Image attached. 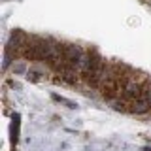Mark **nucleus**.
I'll list each match as a JSON object with an SVG mask.
<instances>
[{
  "instance_id": "423d86ee",
  "label": "nucleus",
  "mask_w": 151,
  "mask_h": 151,
  "mask_svg": "<svg viewBox=\"0 0 151 151\" xmlns=\"http://www.w3.org/2000/svg\"><path fill=\"white\" fill-rule=\"evenodd\" d=\"M13 59H15V53H12V51L6 49V53H4V63H2V70H4V72H6L9 66H12Z\"/></svg>"
},
{
  "instance_id": "f03ea898",
  "label": "nucleus",
  "mask_w": 151,
  "mask_h": 151,
  "mask_svg": "<svg viewBox=\"0 0 151 151\" xmlns=\"http://www.w3.org/2000/svg\"><path fill=\"white\" fill-rule=\"evenodd\" d=\"M25 42H27V36L23 34L21 30H13L12 34H9V40H8V45H6V49L17 55V51H21V49H23Z\"/></svg>"
},
{
  "instance_id": "1a4fd4ad",
  "label": "nucleus",
  "mask_w": 151,
  "mask_h": 151,
  "mask_svg": "<svg viewBox=\"0 0 151 151\" xmlns=\"http://www.w3.org/2000/svg\"><path fill=\"white\" fill-rule=\"evenodd\" d=\"M13 72L15 74H27V64L25 63H19V64H13Z\"/></svg>"
},
{
  "instance_id": "9d476101",
  "label": "nucleus",
  "mask_w": 151,
  "mask_h": 151,
  "mask_svg": "<svg viewBox=\"0 0 151 151\" xmlns=\"http://www.w3.org/2000/svg\"><path fill=\"white\" fill-rule=\"evenodd\" d=\"M142 151H151V145H144V147H142Z\"/></svg>"
},
{
  "instance_id": "6e6552de",
  "label": "nucleus",
  "mask_w": 151,
  "mask_h": 151,
  "mask_svg": "<svg viewBox=\"0 0 151 151\" xmlns=\"http://www.w3.org/2000/svg\"><path fill=\"white\" fill-rule=\"evenodd\" d=\"M25 76H27L28 81H40V79H42V74H40V72H36V70H28Z\"/></svg>"
},
{
  "instance_id": "9b49d317",
  "label": "nucleus",
  "mask_w": 151,
  "mask_h": 151,
  "mask_svg": "<svg viewBox=\"0 0 151 151\" xmlns=\"http://www.w3.org/2000/svg\"><path fill=\"white\" fill-rule=\"evenodd\" d=\"M149 106H151V96H149Z\"/></svg>"
},
{
  "instance_id": "7ed1b4c3",
  "label": "nucleus",
  "mask_w": 151,
  "mask_h": 151,
  "mask_svg": "<svg viewBox=\"0 0 151 151\" xmlns=\"http://www.w3.org/2000/svg\"><path fill=\"white\" fill-rule=\"evenodd\" d=\"M142 94V85L136 81H127L123 85V98L125 100H136Z\"/></svg>"
},
{
  "instance_id": "20e7f679",
  "label": "nucleus",
  "mask_w": 151,
  "mask_h": 151,
  "mask_svg": "<svg viewBox=\"0 0 151 151\" xmlns=\"http://www.w3.org/2000/svg\"><path fill=\"white\" fill-rule=\"evenodd\" d=\"M151 110V106H149V100H145V98H136L134 102H132V106L129 108V111L130 113H134V115H144V113H147Z\"/></svg>"
},
{
  "instance_id": "0eeeda50",
  "label": "nucleus",
  "mask_w": 151,
  "mask_h": 151,
  "mask_svg": "<svg viewBox=\"0 0 151 151\" xmlns=\"http://www.w3.org/2000/svg\"><path fill=\"white\" fill-rule=\"evenodd\" d=\"M111 108L115 111H127L129 108H127V104L123 102V100H111Z\"/></svg>"
},
{
  "instance_id": "f257e3e1",
  "label": "nucleus",
  "mask_w": 151,
  "mask_h": 151,
  "mask_svg": "<svg viewBox=\"0 0 151 151\" xmlns=\"http://www.w3.org/2000/svg\"><path fill=\"white\" fill-rule=\"evenodd\" d=\"M83 47L78 45V44H64V63L70 64V66H78V63L81 60L83 57Z\"/></svg>"
},
{
  "instance_id": "39448f33",
  "label": "nucleus",
  "mask_w": 151,
  "mask_h": 151,
  "mask_svg": "<svg viewBox=\"0 0 151 151\" xmlns=\"http://www.w3.org/2000/svg\"><path fill=\"white\" fill-rule=\"evenodd\" d=\"M51 98H53L55 102H59V104H64V106H66V108H70V110H76V108H78V104H76V102L68 100V98L60 96V94H57V93H51Z\"/></svg>"
}]
</instances>
